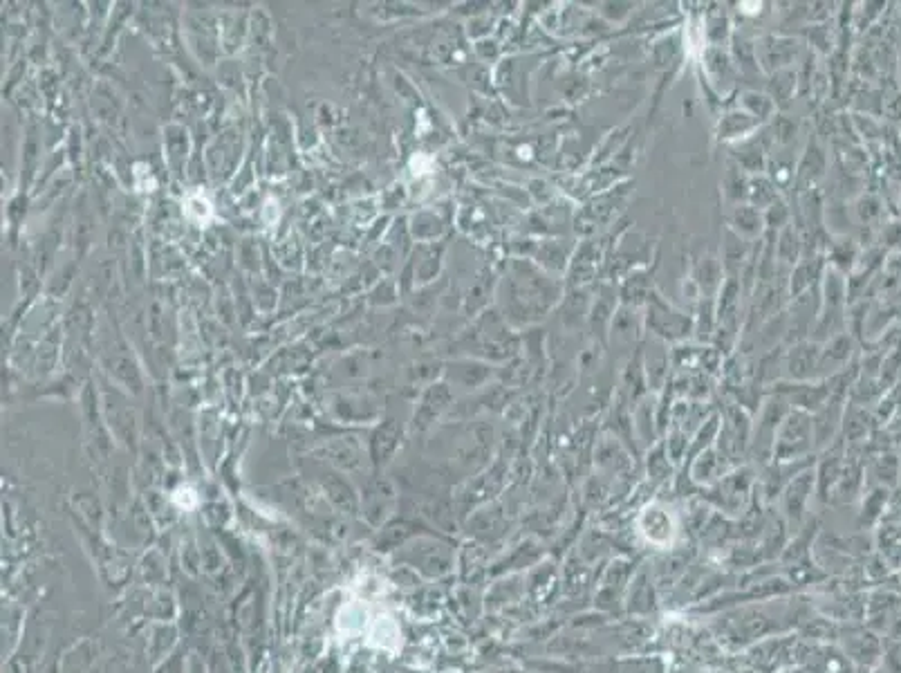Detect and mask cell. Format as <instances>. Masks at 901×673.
Segmentation results:
<instances>
[{
  "instance_id": "cell-1",
  "label": "cell",
  "mask_w": 901,
  "mask_h": 673,
  "mask_svg": "<svg viewBox=\"0 0 901 673\" xmlns=\"http://www.w3.org/2000/svg\"><path fill=\"white\" fill-rule=\"evenodd\" d=\"M563 294L559 276L545 272L541 265L527 258H514L503 283L505 317L514 324H534L556 308Z\"/></svg>"
},
{
  "instance_id": "cell-2",
  "label": "cell",
  "mask_w": 901,
  "mask_h": 673,
  "mask_svg": "<svg viewBox=\"0 0 901 673\" xmlns=\"http://www.w3.org/2000/svg\"><path fill=\"white\" fill-rule=\"evenodd\" d=\"M756 485L758 481L754 476V469L742 465L724 476L722 481L711 487H704L700 499L715 507L718 514H724L727 519H738V516L742 519V516L747 514L749 505L754 503Z\"/></svg>"
},
{
  "instance_id": "cell-3",
  "label": "cell",
  "mask_w": 901,
  "mask_h": 673,
  "mask_svg": "<svg viewBox=\"0 0 901 673\" xmlns=\"http://www.w3.org/2000/svg\"><path fill=\"white\" fill-rule=\"evenodd\" d=\"M816 451L814 418L803 409H789L776 433L772 463H789V460L810 458Z\"/></svg>"
},
{
  "instance_id": "cell-4",
  "label": "cell",
  "mask_w": 901,
  "mask_h": 673,
  "mask_svg": "<svg viewBox=\"0 0 901 673\" xmlns=\"http://www.w3.org/2000/svg\"><path fill=\"white\" fill-rule=\"evenodd\" d=\"M644 330L664 344H682L693 335V315L673 308L655 290L644 306Z\"/></svg>"
},
{
  "instance_id": "cell-5",
  "label": "cell",
  "mask_w": 901,
  "mask_h": 673,
  "mask_svg": "<svg viewBox=\"0 0 901 673\" xmlns=\"http://www.w3.org/2000/svg\"><path fill=\"white\" fill-rule=\"evenodd\" d=\"M722 424L715 447L720 449V454L729 460L733 467H742L745 458L749 456L751 438H754V422H751V413L742 409L740 404L731 402L720 411Z\"/></svg>"
},
{
  "instance_id": "cell-6",
  "label": "cell",
  "mask_w": 901,
  "mask_h": 673,
  "mask_svg": "<svg viewBox=\"0 0 901 673\" xmlns=\"http://www.w3.org/2000/svg\"><path fill=\"white\" fill-rule=\"evenodd\" d=\"M816 492V472L814 467L805 469L798 474L792 483H789L783 494H780V516L787 525L789 532H798L803 528L807 519V503H810L812 494Z\"/></svg>"
},
{
  "instance_id": "cell-7",
  "label": "cell",
  "mask_w": 901,
  "mask_h": 673,
  "mask_svg": "<svg viewBox=\"0 0 901 673\" xmlns=\"http://www.w3.org/2000/svg\"><path fill=\"white\" fill-rule=\"evenodd\" d=\"M798 57H801V43L789 34H765L763 39L756 41L758 66L767 77L792 68Z\"/></svg>"
},
{
  "instance_id": "cell-8",
  "label": "cell",
  "mask_w": 901,
  "mask_h": 673,
  "mask_svg": "<svg viewBox=\"0 0 901 673\" xmlns=\"http://www.w3.org/2000/svg\"><path fill=\"white\" fill-rule=\"evenodd\" d=\"M843 653L850 658L854 667H881L884 658V638L872 629L852 626L843 633Z\"/></svg>"
},
{
  "instance_id": "cell-9",
  "label": "cell",
  "mask_w": 901,
  "mask_h": 673,
  "mask_svg": "<svg viewBox=\"0 0 901 673\" xmlns=\"http://www.w3.org/2000/svg\"><path fill=\"white\" fill-rule=\"evenodd\" d=\"M819 359L821 344L812 339L796 341L785 350L783 368L789 382H812L819 380Z\"/></svg>"
},
{
  "instance_id": "cell-10",
  "label": "cell",
  "mask_w": 901,
  "mask_h": 673,
  "mask_svg": "<svg viewBox=\"0 0 901 673\" xmlns=\"http://www.w3.org/2000/svg\"><path fill=\"white\" fill-rule=\"evenodd\" d=\"M637 528L650 546L662 548V550H668L673 546L675 523H673L671 512H668L664 505H659V503L646 505L637 519Z\"/></svg>"
},
{
  "instance_id": "cell-11",
  "label": "cell",
  "mask_w": 901,
  "mask_h": 673,
  "mask_svg": "<svg viewBox=\"0 0 901 673\" xmlns=\"http://www.w3.org/2000/svg\"><path fill=\"white\" fill-rule=\"evenodd\" d=\"M702 66H704V79L709 81L711 88H715V92L722 97L724 92L736 88V81L740 79V72L736 61L731 57V50L724 48H713V45H707L702 52Z\"/></svg>"
},
{
  "instance_id": "cell-12",
  "label": "cell",
  "mask_w": 901,
  "mask_h": 673,
  "mask_svg": "<svg viewBox=\"0 0 901 673\" xmlns=\"http://www.w3.org/2000/svg\"><path fill=\"white\" fill-rule=\"evenodd\" d=\"M825 171H828V153H825L816 137H810L803 149V155L796 162L794 189L798 191V196H803L807 191H814L816 184L823 180Z\"/></svg>"
},
{
  "instance_id": "cell-13",
  "label": "cell",
  "mask_w": 901,
  "mask_h": 673,
  "mask_svg": "<svg viewBox=\"0 0 901 673\" xmlns=\"http://www.w3.org/2000/svg\"><path fill=\"white\" fill-rule=\"evenodd\" d=\"M635 577V566L630 564L626 559H617L606 568L603 573L601 582H599V590L594 595V604L599 608H612L615 602H619L621 597L628 593V586L633 582Z\"/></svg>"
},
{
  "instance_id": "cell-14",
  "label": "cell",
  "mask_w": 901,
  "mask_h": 673,
  "mask_svg": "<svg viewBox=\"0 0 901 673\" xmlns=\"http://www.w3.org/2000/svg\"><path fill=\"white\" fill-rule=\"evenodd\" d=\"M828 270V258L825 254L819 256H805L798 261L787 274V297L794 301L803 297L814 288H819L823 281V274Z\"/></svg>"
},
{
  "instance_id": "cell-15",
  "label": "cell",
  "mask_w": 901,
  "mask_h": 673,
  "mask_svg": "<svg viewBox=\"0 0 901 673\" xmlns=\"http://www.w3.org/2000/svg\"><path fill=\"white\" fill-rule=\"evenodd\" d=\"M901 615V595L893 590H875L866 599L868 629L875 633H888Z\"/></svg>"
},
{
  "instance_id": "cell-16",
  "label": "cell",
  "mask_w": 901,
  "mask_h": 673,
  "mask_svg": "<svg viewBox=\"0 0 901 673\" xmlns=\"http://www.w3.org/2000/svg\"><path fill=\"white\" fill-rule=\"evenodd\" d=\"M668 344L650 337L648 344L642 350V364L648 391H664V386L671 380V353L666 350Z\"/></svg>"
},
{
  "instance_id": "cell-17",
  "label": "cell",
  "mask_w": 901,
  "mask_h": 673,
  "mask_svg": "<svg viewBox=\"0 0 901 673\" xmlns=\"http://www.w3.org/2000/svg\"><path fill=\"white\" fill-rule=\"evenodd\" d=\"M760 128L763 126L754 117H749L740 106H731L722 110L718 124H715V140L731 146L747 140V137L758 133Z\"/></svg>"
},
{
  "instance_id": "cell-18",
  "label": "cell",
  "mask_w": 901,
  "mask_h": 673,
  "mask_svg": "<svg viewBox=\"0 0 901 673\" xmlns=\"http://www.w3.org/2000/svg\"><path fill=\"white\" fill-rule=\"evenodd\" d=\"M852 355H854V339L852 335H848V330L830 337L828 341H823L819 359V380L845 371Z\"/></svg>"
},
{
  "instance_id": "cell-19",
  "label": "cell",
  "mask_w": 901,
  "mask_h": 673,
  "mask_svg": "<svg viewBox=\"0 0 901 673\" xmlns=\"http://www.w3.org/2000/svg\"><path fill=\"white\" fill-rule=\"evenodd\" d=\"M657 584L650 579V573L646 568L637 570L633 582L628 586L626 593V611L630 615H648L657 608Z\"/></svg>"
},
{
  "instance_id": "cell-20",
  "label": "cell",
  "mask_w": 901,
  "mask_h": 673,
  "mask_svg": "<svg viewBox=\"0 0 901 673\" xmlns=\"http://www.w3.org/2000/svg\"><path fill=\"white\" fill-rule=\"evenodd\" d=\"M727 227L733 229L740 238H745V241L758 243L765 236V214L754 205H749V202H742V205L731 209Z\"/></svg>"
},
{
  "instance_id": "cell-21",
  "label": "cell",
  "mask_w": 901,
  "mask_h": 673,
  "mask_svg": "<svg viewBox=\"0 0 901 673\" xmlns=\"http://www.w3.org/2000/svg\"><path fill=\"white\" fill-rule=\"evenodd\" d=\"M617 303H619V297H617L615 288L603 285V288L599 290V297L594 299L592 308L588 312V321H590V328L594 330V335L606 337V333H610L612 319H615V312H617Z\"/></svg>"
},
{
  "instance_id": "cell-22",
  "label": "cell",
  "mask_w": 901,
  "mask_h": 673,
  "mask_svg": "<svg viewBox=\"0 0 901 673\" xmlns=\"http://www.w3.org/2000/svg\"><path fill=\"white\" fill-rule=\"evenodd\" d=\"M738 106L745 110L749 117H754L760 126H767L778 115L774 99L769 97L765 90H756V88L740 90Z\"/></svg>"
},
{
  "instance_id": "cell-23",
  "label": "cell",
  "mask_w": 901,
  "mask_h": 673,
  "mask_svg": "<svg viewBox=\"0 0 901 673\" xmlns=\"http://www.w3.org/2000/svg\"><path fill=\"white\" fill-rule=\"evenodd\" d=\"M805 662L812 673H854L850 658L834 647H812Z\"/></svg>"
},
{
  "instance_id": "cell-24",
  "label": "cell",
  "mask_w": 901,
  "mask_h": 673,
  "mask_svg": "<svg viewBox=\"0 0 901 673\" xmlns=\"http://www.w3.org/2000/svg\"><path fill=\"white\" fill-rule=\"evenodd\" d=\"M796 90H798V72L794 68H787V70H780V72H774V75H769L765 92L774 99L778 110H785L789 104H792Z\"/></svg>"
},
{
  "instance_id": "cell-25",
  "label": "cell",
  "mask_w": 901,
  "mask_h": 673,
  "mask_svg": "<svg viewBox=\"0 0 901 673\" xmlns=\"http://www.w3.org/2000/svg\"><path fill=\"white\" fill-rule=\"evenodd\" d=\"M776 258L783 270H792V267L803 258V241L794 225H789L783 232L776 234Z\"/></svg>"
},
{
  "instance_id": "cell-26",
  "label": "cell",
  "mask_w": 901,
  "mask_h": 673,
  "mask_svg": "<svg viewBox=\"0 0 901 673\" xmlns=\"http://www.w3.org/2000/svg\"><path fill=\"white\" fill-rule=\"evenodd\" d=\"M778 198H783V193L776 187V182L769 178L767 173L763 175H751L749 178V191H747V202L754 205L756 209L765 211L767 207H772Z\"/></svg>"
},
{
  "instance_id": "cell-27",
  "label": "cell",
  "mask_w": 901,
  "mask_h": 673,
  "mask_svg": "<svg viewBox=\"0 0 901 673\" xmlns=\"http://www.w3.org/2000/svg\"><path fill=\"white\" fill-rule=\"evenodd\" d=\"M749 178L751 175L742 171L736 162L729 160L727 171H724V178H722V193H724V198H727V202H731V207L747 202Z\"/></svg>"
},
{
  "instance_id": "cell-28",
  "label": "cell",
  "mask_w": 901,
  "mask_h": 673,
  "mask_svg": "<svg viewBox=\"0 0 901 673\" xmlns=\"http://www.w3.org/2000/svg\"><path fill=\"white\" fill-rule=\"evenodd\" d=\"M731 27H733V23H731L729 14L724 12V7L720 9V5H718V9H709L707 12V21H704V36H707V41H709V45H713V48H722V45L731 43V36H733Z\"/></svg>"
},
{
  "instance_id": "cell-29",
  "label": "cell",
  "mask_w": 901,
  "mask_h": 673,
  "mask_svg": "<svg viewBox=\"0 0 901 673\" xmlns=\"http://www.w3.org/2000/svg\"><path fill=\"white\" fill-rule=\"evenodd\" d=\"M646 465H648V478H650V483H653V485H662V483L671 481L675 465H673V460L668 458V454H666L664 440H659V442H655L653 447H650L648 456H646Z\"/></svg>"
},
{
  "instance_id": "cell-30",
  "label": "cell",
  "mask_w": 901,
  "mask_h": 673,
  "mask_svg": "<svg viewBox=\"0 0 901 673\" xmlns=\"http://www.w3.org/2000/svg\"><path fill=\"white\" fill-rule=\"evenodd\" d=\"M866 494V492H863ZM890 503V492L888 487H872V490L863 496V505H861V514H859V523L861 525H875L888 510Z\"/></svg>"
},
{
  "instance_id": "cell-31",
  "label": "cell",
  "mask_w": 901,
  "mask_h": 673,
  "mask_svg": "<svg viewBox=\"0 0 901 673\" xmlns=\"http://www.w3.org/2000/svg\"><path fill=\"white\" fill-rule=\"evenodd\" d=\"M868 474L875 481V487H893L901 474L899 458L895 454H879L866 469V476Z\"/></svg>"
},
{
  "instance_id": "cell-32",
  "label": "cell",
  "mask_w": 901,
  "mask_h": 673,
  "mask_svg": "<svg viewBox=\"0 0 901 673\" xmlns=\"http://www.w3.org/2000/svg\"><path fill=\"white\" fill-rule=\"evenodd\" d=\"M765 234H778L783 232L785 227L794 225L792 223V205H789L787 198H778L772 207H767L765 211Z\"/></svg>"
},
{
  "instance_id": "cell-33",
  "label": "cell",
  "mask_w": 901,
  "mask_h": 673,
  "mask_svg": "<svg viewBox=\"0 0 901 673\" xmlns=\"http://www.w3.org/2000/svg\"><path fill=\"white\" fill-rule=\"evenodd\" d=\"M854 211H857V216L863 225L875 227L881 220V216H884V205H881V200L877 196H861L857 200V207H854Z\"/></svg>"
},
{
  "instance_id": "cell-34",
  "label": "cell",
  "mask_w": 901,
  "mask_h": 673,
  "mask_svg": "<svg viewBox=\"0 0 901 673\" xmlns=\"http://www.w3.org/2000/svg\"><path fill=\"white\" fill-rule=\"evenodd\" d=\"M881 671L884 673H901V638H884V658H881Z\"/></svg>"
},
{
  "instance_id": "cell-35",
  "label": "cell",
  "mask_w": 901,
  "mask_h": 673,
  "mask_svg": "<svg viewBox=\"0 0 901 673\" xmlns=\"http://www.w3.org/2000/svg\"><path fill=\"white\" fill-rule=\"evenodd\" d=\"M881 241H884L886 247H893V250L901 252V223L886 225L884 234H881Z\"/></svg>"
}]
</instances>
